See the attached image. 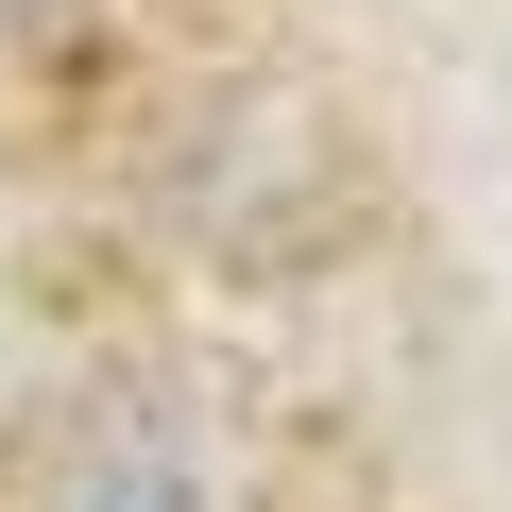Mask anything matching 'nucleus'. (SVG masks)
Here are the masks:
<instances>
[{"mask_svg":"<svg viewBox=\"0 0 512 512\" xmlns=\"http://www.w3.org/2000/svg\"><path fill=\"white\" fill-rule=\"evenodd\" d=\"M69 512H205V495H188V461H171L154 427H103L86 478H69Z\"/></svg>","mask_w":512,"mask_h":512,"instance_id":"obj_1","label":"nucleus"}]
</instances>
